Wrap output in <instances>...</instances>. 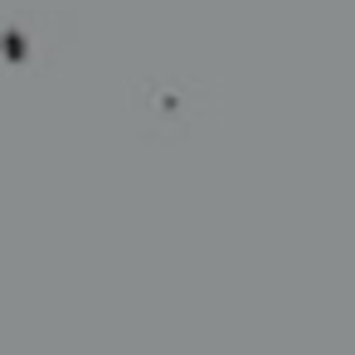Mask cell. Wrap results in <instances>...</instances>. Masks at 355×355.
<instances>
[]
</instances>
